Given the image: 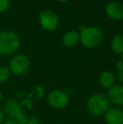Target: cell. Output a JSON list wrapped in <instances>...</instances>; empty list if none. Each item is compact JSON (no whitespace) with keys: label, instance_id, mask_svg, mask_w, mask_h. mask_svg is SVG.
I'll return each instance as SVG.
<instances>
[{"label":"cell","instance_id":"6da1fadb","mask_svg":"<svg viewBox=\"0 0 123 124\" xmlns=\"http://www.w3.org/2000/svg\"><path fill=\"white\" fill-rule=\"evenodd\" d=\"M20 41L18 35L12 31H0V55H12L18 51Z\"/></svg>","mask_w":123,"mask_h":124},{"label":"cell","instance_id":"7a4b0ae2","mask_svg":"<svg viewBox=\"0 0 123 124\" xmlns=\"http://www.w3.org/2000/svg\"><path fill=\"white\" fill-rule=\"evenodd\" d=\"M110 101L103 94H94L90 95L86 102V107L90 114L94 116H102L110 109Z\"/></svg>","mask_w":123,"mask_h":124},{"label":"cell","instance_id":"3957f363","mask_svg":"<svg viewBox=\"0 0 123 124\" xmlns=\"http://www.w3.org/2000/svg\"><path fill=\"white\" fill-rule=\"evenodd\" d=\"M80 41L85 47L93 48L97 46L102 41L103 35L100 29L96 27H86L81 31L79 35Z\"/></svg>","mask_w":123,"mask_h":124},{"label":"cell","instance_id":"277c9868","mask_svg":"<svg viewBox=\"0 0 123 124\" xmlns=\"http://www.w3.org/2000/svg\"><path fill=\"white\" fill-rule=\"evenodd\" d=\"M8 67L12 74L15 75H22L30 69V59L25 55L18 54L12 57Z\"/></svg>","mask_w":123,"mask_h":124},{"label":"cell","instance_id":"5b68a950","mask_svg":"<svg viewBox=\"0 0 123 124\" xmlns=\"http://www.w3.org/2000/svg\"><path fill=\"white\" fill-rule=\"evenodd\" d=\"M47 103L55 109H63L68 105L70 97L66 91L62 90H55L47 95Z\"/></svg>","mask_w":123,"mask_h":124},{"label":"cell","instance_id":"8992f818","mask_svg":"<svg viewBox=\"0 0 123 124\" xmlns=\"http://www.w3.org/2000/svg\"><path fill=\"white\" fill-rule=\"evenodd\" d=\"M40 24L46 31H54L58 25V17L51 10H45L40 15Z\"/></svg>","mask_w":123,"mask_h":124},{"label":"cell","instance_id":"52a82bcc","mask_svg":"<svg viewBox=\"0 0 123 124\" xmlns=\"http://www.w3.org/2000/svg\"><path fill=\"white\" fill-rule=\"evenodd\" d=\"M3 114L10 119H14L17 115L22 111V106L18 101L14 99H8L3 105Z\"/></svg>","mask_w":123,"mask_h":124},{"label":"cell","instance_id":"ba28073f","mask_svg":"<svg viewBox=\"0 0 123 124\" xmlns=\"http://www.w3.org/2000/svg\"><path fill=\"white\" fill-rule=\"evenodd\" d=\"M108 99L110 102L116 106H123V85H114L109 90Z\"/></svg>","mask_w":123,"mask_h":124},{"label":"cell","instance_id":"9c48e42d","mask_svg":"<svg viewBox=\"0 0 123 124\" xmlns=\"http://www.w3.org/2000/svg\"><path fill=\"white\" fill-rule=\"evenodd\" d=\"M107 124H123V111L119 108H110L105 114Z\"/></svg>","mask_w":123,"mask_h":124},{"label":"cell","instance_id":"30bf717a","mask_svg":"<svg viewBox=\"0 0 123 124\" xmlns=\"http://www.w3.org/2000/svg\"><path fill=\"white\" fill-rule=\"evenodd\" d=\"M105 11L107 15L113 20H122L123 18V6L116 2L108 3Z\"/></svg>","mask_w":123,"mask_h":124},{"label":"cell","instance_id":"8fae6325","mask_svg":"<svg viewBox=\"0 0 123 124\" xmlns=\"http://www.w3.org/2000/svg\"><path fill=\"white\" fill-rule=\"evenodd\" d=\"M99 83L102 88L110 90L114 86L115 77L110 71H103L99 76Z\"/></svg>","mask_w":123,"mask_h":124},{"label":"cell","instance_id":"7c38bea8","mask_svg":"<svg viewBox=\"0 0 123 124\" xmlns=\"http://www.w3.org/2000/svg\"><path fill=\"white\" fill-rule=\"evenodd\" d=\"M80 40L79 34L75 31H67L62 37V42L67 47H72L76 46Z\"/></svg>","mask_w":123,"mask_h":124},{"label":"cell","instance_id":"4fadbf2b","mask_svg":"<svg viewBox=\"0 0 123 124\" xmlns=\"http://www.w3.org/2000/svg\"><path fill=\"white\" fill-rule=\"evenodd\" d=\"M112 51L116 54H122L123 52V36L117 35L112 39L111 41Z\"/></svg>","mask_w":123,"mask_h":124},{"label":"cell","instance_id":"5bb4252c","mask_svg":"<svg viewBox=\"0 0 123 124\" xmlns=\"http://www.w3.org/2000/svg\"><path fill=\"white\" fill-rule=\"evenodd\" d=\"M11 72L8 66H1L0 67V83H4L9 78Z\"/></svg>","mask_w":123,"mask_h":124},{"label":"cell","instance_id":"9a60e30c","mask_svg":"<svg viewBox=\"0 0 123 124\" xmlns=\"http://www.w3.org/2000/svg\"><path fill=\"white\" fill-rule=\"evenodd\" d=\"M14 119L16 120L19 123L25 124L27 123V121H28L29 117H28V116L24 112V111H21V112H20L18 115H17V116L14 118Z\"/></svg>","mask_w":123,"mask_h":124},{"label":"cell","instance_id":"2e32d148","mask_svg":"<svg viewBox=\"0 0 123 124\" xmlns=\"http://www.w3.org/2000/svg\"><path fill=\"white\" fill-rule=\"evenodd\" d=\"M9 7V0H0V14L4 13Z\"/></svg>","mask_w":123,"mask_h":124},{"label":"cell","instance_id":"e0dca14e","mask_svg":"<svg viewBox=\"0 0 123 124\" xmlns=\"http://www.w3.org/2000/svg\"><path fill=\"white\" fill-rule=\"evenodd\" d=\"M44 92H45V90H44V87L42 86H38L36 87V89H34L31 94H36V95H37L38 98H41L44 95Z\"/></svg>","mask_w":123,"mask_h":124},{"label":"cell","instance_id":"ac0fdd59","mask_svg":"<svg viewBox=\"0 0 123 124\" xmlns=\"http://www.w3.org/2000/svg\"><path fill=\"white\" fill-rule=\"evenodd\" d=\"M20 105H21V106H25V107H26L28 110H30L31 108L33 107L32 103H31V101L29 99H26V100H24V101H22L21 102H20Z\"/></svg>","mask_w":123,"mask_h":124},{"label":"cell","instance_id":"d6986e66","mask_svg":"<svg viewBox=\"0 0 123 124\" xmlns=\"http://www.w3.org/2000/svg\"><path fill=\"white\" fill-rule=\"evenodd\" d=\"M25 124H41V122L36 117H30V118H29L27 123Z\"/></svg>","mask_w":123,"mask_h":124},{"label":"cell","instance_id":"ffe728a7","mask_svg":"<svg viewBox=\"0 0 123 124\" xmlns=\"http://www.w3.org/2000/svg\"><path fill=\"white\" fill-rule=\"evenodd\" d=\"M116 69L118 70V72L123 70V61L122 60H120L116 62Z\"/></svg>","mask_w":123,"mask_h":124},{"label":"cell","instance_id":"44dd1931","mask_svg":"<svg viewBox=\"0 0 123 124\" xmlns=\"http://www.w3.org/2000/svg\"><path fill=\"white\" fill-rule=\"evenodd\" d=\"M2 124H20V123H19L15 119H10L9 118V119L4 121Z\"/></svg>","mask_w":123,"mask_h":124},{"label":"cell","instance_id":"7402d4cb","mask_svg":"<svg viewBox=\"0 0 123 124\" xmlns=\"http://www.w3.org/2000/svg\"><path fill=\"white\" fill-rule=\"evenodd\" d=\"M15 95H16L18 98H24L25 96V93L22 90H18V91L15 93Z\"/></svg>","mask_w":123,"mask_h":124},{"label":"cell","instance_id":"603a6c76","mask_svg":"<svg viewBox=\"0 0 123 124\" xmlns=\"http://www.w3.org/2000/svg\"><path fill=\"white\" fill-rule=\"evenodd\" d=\"M117 78H118L119 81H120L121 83L122 84V85H123V70L120 71V72H118V74H117Z\"/></svg>","mask_w":123,"mask_h":124},{"label":"cell","instance_id":"cb8c5ba5","mask_svg":"<svg viewBox=\"0 0 123 124\" xmlns=\"http://www.w3.org/2000/svg\"><path fill=\"white\" fill-rule=\"evenodd\" d=\"M3 119H4V114H3V111L2 109H0V124L3 123Z\"/></svg>","mask_w":123,"mask_h":124},{"label":"cell","instance_id":"d4e9b609","mask_svg":"<svg viewBox=\"0 0 123 124\" xmlns=\"http://www.w3.org/2000/svg\"><path fill=\"white\" fill-rule=\"evenodd\" d=\"M2 100H3V94H2V92L0 91V102L2 101Z\"/></svg>","mask_w":123,"mask_h":124},{"label":"cell","instance_id":"484cf974","mask_svg":"<svg viewBox=\"0 0 123 124\" xmlns=\"http://www.w3.org/2000/svg\"><path fill=\"white\" fill-rule=\"evenodd\" d=\"M58 1L61 2V3H64V2H67V0H58Z\"/></svg>","mask_w":123,"mask_h":124},{"label":"cell","instance_id":"4316f807","mask_svg":"<svg viewBox=\"0 0 123 124\" xmlns=\"http://www.w3.org/2000/svg\"><path fill=\"white\" fill-rule=\"evenodd\" d=\"M122 60L123 61V52H122Z\"/></svg>","mask_w":123,"mask_h":124}]
</instances>
